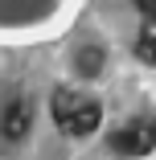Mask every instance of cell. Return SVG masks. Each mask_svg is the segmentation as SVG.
<instances>
[{
  "instance_id": "obj_1",
  "label": "cell",
  "mask_w": 156,
  "mask_h": 160,
  "mask_svg": "<svg viewBox=\"0 0 156 160\" xmlns=\"http://www.w3.org/2000/svg\"><path fill=\"white\" fill-rule=\"evenodd\" d=\"M49 111H53V123L66 136H90L103 123L99 99H90V94H82V90H53Z\"/></svg>"
},
{
  "instance_id": "obj_2",
  "label": "cell",
  "mask_w": 156,
  "mask_h": 160,
  "mask_svg": "<svg viewBox=\"0 0 156 160\" xmlns=\"http://www.w3.org/2000/svg\"><path fill=\"white\" fill-rule=\"evenodd\" d=\"M107 148L115 156H148L156 148V119H128L107 136Z\"/></svg>"
},
{
  "instance_id": "obj_3",
  "label": "cell",
  "mask_w": 156,
  "mask_h": 160,
  "mask_svg": "<svg viewBox=\"0 0 156 160\" xmlns=\"http://www.w3.org/2000/svg\"><path fill=\"white\" fill-rule=\"evenodd\" d=\"M29 123H33V107H29V99H8V107H4V115H0V136L4 140H25L29 136Z\"/></svg>"
},
{
  "instance_id": "obj_4",
  "label": "cell",
  "mask_w": 156,
  "mask_h": 160,
  "mask_svg": "<svg viewBox=\"0 0 156 160\" xmlns=\"http://www.w3.org/2000/svg\"><path fill=\"white\" fill-rule=\"evenodd\" d=\"M136 53L148 62V66H156V17H148L140 25V37H136Z\"/></svg>"
},
{
  "instance_id": "obj_5",
  "label": "cell",
  "mask_w": 156,
  "mask_h": 160,
  "mask_svg": "<svg viewBox=\"0 0 156 160\" xmlns=\"http://www.w3.org/2000/svg\"><path fill=\"white\" fill-rule=\"evenodd\" d=\"M103 70V49H95V45H86V49H78V74H99Z\"/></svg>"
}]
</instances>
